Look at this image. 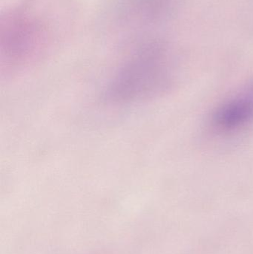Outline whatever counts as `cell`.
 <instances>
[{
    "label": "cell",
    "mask_w": 253,
    "mask_h": 254,
    "mask_svg": "<svg viewBox=\"0 0 253 254\" xmlns=\"http://www.w3.org/2000/svg\"><path fill=\"white\" fill-rule=\"evenodd\" d=\"M172 68L166 49L143 46L125 60L110 77L102 98L110 105H138L158 98L172 84Z\"/></svg>",
    "instance_id": "6da1fadb"
},
{
    "label": "cell",
    "mask_w": 253,
    "mask_h": 254,
    "mask_svg": "<svg viewBox=\"0 0 253 254\" xmlns=\"http://www.w3.org/2000/svg\"><path fill=\"white\" fill-rule=\"evenodd\" d=\"M253 123V83L229 97L212 113L211 124L221 134H232Z\"/></svg>",
    "instance_id": "7a4b0ae2"
}]
</instances>
